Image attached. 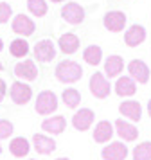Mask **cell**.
I'll return each instance as SVG.
<instances>
[{
	"mask_svg": "<svg viewBox=\"0 0 151 160\" xmlns=\"http://www.w3.org/2000/svg\"><path fill=\"white\" fill-rule=\"evenodd\" d=\"M54 76L59 83H76L83 78V67L78 61H59L54 70Z\"/></svg>",
	"mask_w": 151,
	"mask_h": 160,
	"instance_id": "cell-1",
	"label": "cell"
},
{
	"mask_svg": "<svg viewBox=\"0 0 151 160\" xmlns=\"http://www.w3.org/2000/svg\"><path fill=\"white\" fill-rule=\"evenodd\" d=\"M34 110H36V113H40V115H50L52 112L58 110V95L52 90L40 92L38 97H36Z\"/></svg>",
	"mask_w": 151,
	"mask_h": 160,
	"instance_id": "cell-2",
	"label": "cell"
},
{
	"mask_svg": "<svg viewBox=\"0 0 151 160\" xmlns=\"http://www.w3.org/2000/svg\"><path fill=\"white\" fill-rule=\"evenodd\" d=\"M88 87H90V92H92V95L95 99H106L110 95V92H112L110 79L106 78V74H103V72L92 74Z\"/></svg>",
	"mask_w": 151,
	"mask_h": 160,
	"instance_id": "cell-3",
	"label": "cell"
},
{
	"mask_svg": "<svg viewBox=\"0 0 151 160\" xmlns=\"http://www.w3.org/2000/svg\"><path fill=\"white\" fill-rule=\"evenodd\" d=\"M11 29H13L14 34H18L22 38H27V36H33L36 31V23L33 22V18H29L27 15H16L11 22Z\"/></svg>",
	"mask_w": 151,
	"mask_h": 160,
	"instance_id": "cell-4",
	"label": "cell"
},
{
	"mask_svg": "<svg viewBox=\"0 0 151 160\" xmlns=\"http://www.w3.org/2000/svg\"><path fill=\"white\" fill-rule=\"evenodd\" d=\"M9 95H11L14 104L23 106V104H27L33 99V88L29 87L27 83H23V81H14L13 85H11Z\"/></svg>",
	"mask_w": 151,
	"mask_h": 160,
	"instance_id": "cell-5",
	"label": "cell"
},
{
	"mask_svg": "<svg viewBox=\"0 0 151 160\" xmlns=\"http://www.w3.org/2000/svg\"><path fill=\"white\" fill-rule=\"evenodd\" d=\"M128 74L138 85H146L151 78L149 67L146 65V61H142V59H131L128 63Z\"/></svg>",
	"mask_w": 151,
	"mask_h": 160,
	"instance_id": "cell-6",
	"label": "cell"
},
{
	"mask_svg": "<svg viewBox=\"0 0 151 160\" xmlns=\"http://www.w3.org/2000/svg\"><path fill=\"white\" fill-rule=\"evenodd\" d=\"M61 18L70 25H79L85 20V9L78 2H68L61 8Z\"/></svg>",
	"mask_w": 151,
	"mask_h": 160,
	"instance_id": "cell-7",
	"label": "cell"
},
{
	"mask_svg": "<svg viewBox=\"0 0 151 160\" xmlns=\"http://www.w3.org/2000/svg\"><path fill=\"white\" fill-rule=\"evenodd\" d=\"M33 52H34V58L38 61L49 63L56 58V45L52 40H40V42H36Z\"/></svg>",
	"mask_w": 151,
	"mask_h": 160,
	"instance_id": "cell-8",
	"label": "cell"
},
{
	"mask_svg": "<svg viewBox=\"0 0 151 160\" xmlns=\"http://www.w3.org/2000/svg\"><path fill=\"white\" fill-rule=\"evenodd\" d=\"M103 160H126L128 157V146L124 144V140H117V142H110L103 148L101 151Z\"/></svg>",
	"mask_w": 151,
	"mask_h": 160,
	"instance_id": "cell-9",
	"label": "cell"
},
{
	"mask_svg": "<svg viewBox=\"0 0 151 160\" xmlns=\"http://www.w3.org/2000/svg\"><path fill=\"white\" fill-rule=\"evenodd\" d=\"M126 20L128 18L122 11H108L104 18H103V25L110 32H121L126 27Z\"/></svg>",
	"mask_w": 151,
	"mask_h": 160,
	"instance_id": "cell-10",
	"label": "cell"
},
{
	"mask_svg": "<svg viewBox=\"0 0 151 160\" xmlns=\"http://www.w3.org/2000/svg\"><path fill=\"white\" fill-rule=\"evenodd\" d=\"M113 130H115V135H119L121 140H124V142H133V140L138 138V130H137V126L128 122V121H124V119H117V121H115Z\"/></svg>",
	"mask_w": 151,
	"mask_h": 160,
	"instance_id": "cell-11",
	"label": "cell"
},
{
	"mask_svg": "<svg viewBox=\"0 0 151 160\" xmlns=\"http://www.w3.org/2000/svg\"><path fill=\"white\" fill-rule=\"evenodd\" d=\"M38 67L33 59H25V61H18L16 65H14V76L16 78H20L23 81H34L38 78Z\"/></svg>",
	"mask_w": 151,
	"mask_h": 160,
	"instance_id": "cell-12",
	"label": "cell"
},
{
	"mask_svg": "<svg viewBox=\"0 0 151 160\" xmlns=\"http://www.w3.org/2000/svg\"><path fill=\"white\" fill-rule=\"evenodd\" d=\"M93 121H95L93 110L81 108V110H78V112L74 113V117H72V126H74L78 131H86L93 124Z\"/></svg>",
	"mask_w": 151,
	"mask_h": 160,
	"instance_id": "cell-13",
	"label": "cell"
},
{
	"mask_svg": "<svg viewBox=\"0 0 151 160\" xmlns=\"http://www.w3.org/2000/svg\"><path fill=\"white\" fill-rule=\"evenodd\" d=\"M115 135V130H113V124L110 121H99L95 124V130L92 133V138L97 142V144H106L110 142V138Z\"/></svg>",
	"mask_w": 151,
	"mask_h": 160,
	"instance_id": "cell-14",
	"label": "cell"
},
{
	"mask_svg": "<svg viewBox=\"0 0 151 160\" xmlns=\"http://www.w3.org/2000/svg\"><path fill=\"white\" fill-rule=\"evenodd\" d=\"M113 90L119 97H131L137 92V81L131 76H121L115 83Z\"/></svg>",
	"mask_w": 151,
	"mask_h": 160,
	"instance_id": "cell-15",
	"label": "cell"
},
{
	"mask_svg": "<svg viewBox=\"0 0 151 160\" xmlns=\"http://www.w3.org/2000/svg\"><path fill=\"white\" fill-rule=\"evenodd\" d=\"M119 112H121L122 117L129 119L131 122H138L140 117H142V106H140V102L131 101V99L121 102V104H119Z\"/></svg>",
	"mask_w": 151,
	"mask_h": 160,
	"instance_id": "cell-16",
	"label": "cell"
},
{
	"mask_svg": "<svg viewBox=\"0 0 151 160\" xmlns=\"http://www.w3.org/2000/svg\"><path fill=\"white\" fill-rule=\"evenodd\" d=\"M144 40H146V29L138 23L129 25L128 31L124 32V43L128 47H138L140 43H144Z\"/></svg>",
	"mask_w": 151,
	"mask_h": 160,
	"instance_id": "cell-17",
	"label": "cell"
},
{
	"mask_svg": "<svg viewBox=\"0 0 151 160\" xmlns=\"http://www.w3.org/2000/svg\"><path fill=\"white\" fill-rule=\"evenodd\" d=\"M33 148L40 155H50L56 149V140L47 137V135H42V133H34L33 135Z\"/></svg>",
	"mask_w": 151,
	"mask_h": 160,
	"instance_id": "cell-18",
	"label": "cell"
},
{
	"mask_svg": "<svg viewBox=\"0 0 151 160\" xmlns=\"http://www.w3.org/2000/svg\"><path fill=\"white\" fill-rule=\"evenodd\" d=\"M58 47H59V51L63 54H74V52L79 51L81 42H79V38L74 32H65L58 40Z\"/></svg>",
	"mask_w": 151,
	"mask_h": 160,
	"instance_id": "cell-19",
	"label": "cell"
},
{
	"mask_svg": "<svg viewBox=\"0 0 151 160\" xmlns=\"http://www.w3.org/2000/svg\"><path fill=\"white\" fill-rule=\"evenodd\" d=\"M124 70V59L119 54H112L108 56L104 61V74L108 78H115V76H121V72Z\"/></svg>",
	"mask_w": 151,
	"mask_h": 160,
	"instance_id": "cell-20",
	"label": "cell"
},
{
	"mask_svg": "<svg viewBox=\"0 0 151 160\" xmlns=\"http://www.w3.org/2000/svg\"><path fill=\"white\" fill-rule=\"evenodd\" d=\"M9 151L13 157L16 158H23V157H27L29 151H31V144H29V140L25 137H14L11 142H9Z\"/></svg>",
	"mask_w": 151,
	"mask_h": 160,
	"instance_id": "cell-21",
	"label": "cell"
},
{
	"mask_svg": "<svg viewBox=\"0 0 151 160\" xmlns=\"http://www.w3.org/2000/svg\"><path fill=\"white\" fill-rule=\"evenodd\" d=\"M65 126H67V121H65L63 115H54L50 119H45L42 122V130L47 131V133H52V135H59L63 133Z\"/></svg>",
	"mask_w": 151,
	"mask_h": 160,
	"instance_id": "cell-22",
	"label": "cell"
},
{
	"mask_svg": "<svg viewBox=\"0 0 151 160\" xmlns=\"http://www.w3.org/2000/svg\"><path fill=\"white\" fill-rule=\"evenodd\" d=\"M83 59H85L88 65L97 67L103 61V49L99 45H88L85 51H83Z\"/></svg>",
	"mask_w": 151,
	"mask_h": 160,
	"instance_id": "cell-23",
	"label": "cell"
},
{
	"mask_svg": "<svg viewBox=\"0 0 151 160\" xmlns=\"http://www.w3.org/2000/svg\"><path fill=\"white\" fill-rule=\"evenodd\" d=\"M9 52L13 58H25L29 54V43L23 38H16L9 43Z\"/></svg>",
	"mask_w": 151,
	"mask_h": 160,
	"instance_id": "cell-24",
	"label": "cell"
},
{
	"mask_svg": "<svg viewBox=\"0 0 151 160\" xmlns=\"http://www.w3.org/2000/svg\"><path fill=\"white\" fill-rule=\"evenodd\" d=\"M61 99H63L65 106L67 108H78L79 102H81V94H79L78 88H67V90H63V94H61Z\"/></svg>",
	"mask_w": 151,
	"mask_h": 160,
	"instance_id": "cell-25",
	"label": "cell"
},
{
	"mask_svg": "<svg viewBox=\"0 0 151 160\" xmlns=\"http://www.w3.org/2000/svg\"><path fill=\"white\" fill-rule=\"evenodd\" d=\"M27 9H29V13H31L33 16L42 18V16L47 15L49 6H47L45 0H27Z\"/></svg>",
	"mask_w": 151,
	"mask_h": 160,
	"instance_id": "cell-26",
	"label": "cell"
},
{
	"mask_svg": "<svg viewBox=\"0 0 151 160\" xmlns=\"http://www.w3.org/2000/svg\"><path fill=\"white\" fill-rule=\"evenodd\" d=\"M133 160H151V142L144 140L133 148Z\"/></svg>",
	"mask_w": 151,
	"mask_h": 160,
	"instance_id": "cell-27",
	"label": "cell"
},
{
	"mask_svg": "<svg viewBox=\"0 0 151 160\" xmlns=\"http://www.w3.org/2000/svg\"><path fill=\"white\" fill-rule=\"evenodd\" d=\"M13 135V122L7 119H0V140L9 138Z\"/></svg>",
	"mask_w": 151,
	"mask_h": 160,
	"instance_id": "cell-28",
	"label": "cell"
},
{
	"mask_svg": "<svg viewBox=\"0 0 151 160\" xmlns=\"http://www.w3.org/2000/svg\"><path fill=\"white\" fill-rule=\"evenodd\" d=\"M11 16H13V8L7 2H0V25L7 23Z\"/></svg>",
	"mask_w": 151,
	"mask_h": 160,
	"instance_id": "cell-29",
	"label": "cell"
},
{
	"mask_svg": "<svg viewBox=\"0 0 151 160\" xmlns=\"http://www.w3.org/2000/svg\"><path fill=\"white\" fill-rule=\"evenodd\" d=\"M7 94V85H6V81L0 78V102L4 101V97H6Z\"/></svg>",
	"mask_w": 151,
	"mask_h": 160,
	"instance_id": "cell-30",
	"label": "cell"
},
{
	"mask_svg": "<svg viewBox=\"0 0 151 160\" xmlns=\"http://www.w3.org/2000/svg\"><path fill=\"white\" fill-rule=\"evenodd\" d=\"M148 115L151 117V99H149V102H148Z\"/></svg>",
	"mask_w": 151,
	"mask_h": 160,
	"instance_id": "cell-31",
	"label": "cell"
},
{
	"mask_svg": "<svg viewBox=\"0 0 151 160\" xmlns=\"http://www.w3.org/2000/svg\"><path fill=\"white\" fill-rule=\"evenodd\" d=\"M2 49H4V42H2V38H0V52H2Z\"/></svg>",
	"mask_w": 151,
	"mask_h": 160,
	"instance_id": "cell-32",
	"label": "cell"
},
{
	"mask_svg": "<svg viewBox=\"0 0 151 160\" xmlns=\"http://www.w3.org/2000/svg\"><path fill=\"white\" fill-rule=\"evenodd\" d=\"M50 2H54V4H61V2H65V0H50Z\"/></svg>",
	"mask_w": 151,
	"mask_h": 160,
	"instance_id": "cell-33",
	"label": "cell"
},
{
	"mask_svg": "<svg viewBox=\"0 0 151 160\" xmlns=\"http://www.w3.org/2000/svg\"><path fill=\"white\" fill-rule=\"evenodd\" d=\"M56 160H70V158H67V157H59V158H56Z\"/></svg>",
	"mask_w": 151,
	"mask_h": 160,
	"instance_id": "cell-34",
	"label": "cell"
},
{
	"mask_svg": "<svg viewBox=\"0 0 151 160\" xmlns=\"http://www.w3.org/2000/svg\"><path fill=\"white\" fill-rule=\"evenodd\" d=\"M0 155H2V144H0Z\"/></svg>",
	"mask_w": 151,
	"mask_h": 160,
	"instance_id": "cell-35",
	"label": "cell"
},
{
	"mask_svg": "<svg viewBox=\"0 0 151 160\" xmlns=\"http://www.w3.org/2000/svg\"><path fill=\"white\" fill-rule=\"evenodd\" d=\"M2 68H4V67H2V65H0V70H2Z\"/></svg>",
	"mask_w": 151,
	"mask_h": 160,
	"instance_id": "cell-36",
	"label": "cell"
},
{
	"mask_svg": "<svg viewBox=\"0 0 151 160\" xmlns=\"http://www.w3.org/2000/svg\"><path fill=\"white\" fill-rule=\"evenodd\" d=\"M29 160H36V158H29Z\"/></svg>",
	"mask_w": 151,
	"mask_h": 160,
	"instance_id": "cell-37",
	"label": "cell"
}]
</instances>
